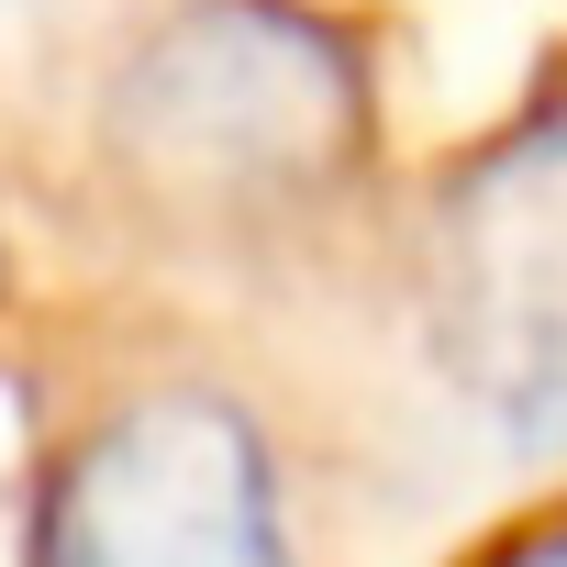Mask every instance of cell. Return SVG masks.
<instances>
[{"label":"cell","instance_id":"obj_4","mask_svg":"<svg viewBox=\"0 0 567 567\" xmlns=\"http://www.w3.org/2000/svg\"><path fill=\"white\" fill-rule=\"evenodd\" d=\"M501 567H567V523H556V534H534V545H512Z\"/></svg>","mask_w":567,"mask_h":567},{"label":"cell","instance_id":"obj_2","mask_svg":"<svg viewBox=\"0 0 567 567\" xmlns=\"http://www.w3.org/2000/svg\"><path fill=\"white\" fill-rule=\"evenodd\" d=\"M123 145L212 200L290 189L346 145V68L312 23L267 12V0H212L134 56Z\"/></svg>","mask_w":567,"mask_h":567},{"label":"cell","instance_id":"obj_3","mask_svg":"<svg viewBox=\"0 0 567 567\" xmlns=\"http://www.w3.org/2000/svg\"><path fill=\"white\" fill-rule=\"evenodd\" d=\"M434 312L456 379L501 412L556 434L567 423V112L489 145L434 245Z\"/></svg>","mask_w":567,"mask_h":567},{"label":"cell","instance_id":"obj_1","mask_svg":"<svg viewBox=\"0 0 567 567\" xmlns=\"http://www.w3.org/2000/svg\"><path fill=\"white\" fill-rule=\"evenodd\" d=\"M34 567H301L256 412L189 379L112 401L45 478Z\"/></svg>","mask_w":567,"mask_h":567}]
</instances>
